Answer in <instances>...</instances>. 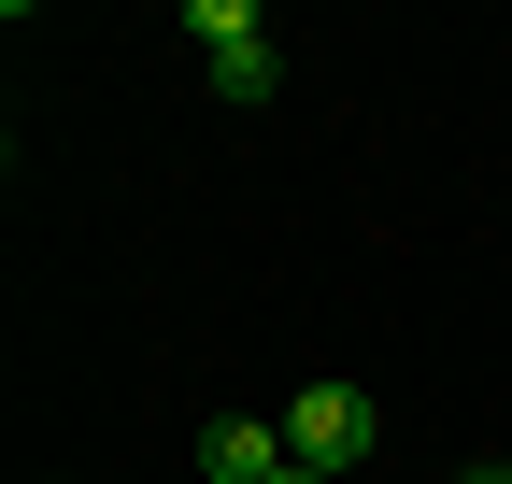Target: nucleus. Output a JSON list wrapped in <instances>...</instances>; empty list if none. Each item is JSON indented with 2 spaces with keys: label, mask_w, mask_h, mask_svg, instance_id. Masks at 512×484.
<instances>
[{
  "label": "nucleus",
  "mask_w": 512,
  "mask_h": 484,
  "mask_svg": "<svg viewBox=\"0 0 512 484\" xmlns=\"http://www.w3.org/2000/svg\"><path fill=\"white\" fill-rule=\"evenodd\" d=\"M271 86H285V57H271V43H242V57H214V100H271Z\"/></svg>",
  "instance_id": "20e7f679"
},
{
  "label": "nucleus",
  "mask_w": 512,
  "mask_h": 484,
  "mask_svg": "<svg viewBox=\"0 0 512 484\" xmlns=\"http://www.w3.org/2000/svg\"><path fill=\"white\" fill-rule=\"evenodd\" d=\"M470 484H512V470H470Z\"/></svg>",
  "instance_id": "423d86ee"
},
{
  "label": "nucleus",
  "mask_w": 512,
  "mask_h": 484,
  "mask_svg": "<svg viewBox=\"0 0 512 484\" xmlns=\"http://www.w3.org/2000/svg\"><path fill=\"white\" fill-rule=\"evenodd\" d=\"M271 484H328V470H299V456H285V470H271Z\"/></svg>",
  "instance_id": "39448f33"
},
{
  "label": "nucleus",
  "mask_w": 512,
  "mask_h": 484,
  "mask_svg": "<svg viewBox=\"0 0 512 484\" xmlns=\"http://www.w3.org/2000/svg\"><path fill=\"white\" fill-rule=\"evenodd\" d=\"M185 43H200V57H242V43H271V29H256V0H185Z\"/></svg>",
  "instance_id": "7ed1b4c3"
},
{
  "label": "nucleus",
  "mask_w": 512,
  "mask_h": 484,
  "mask_svg": "<svg viewBox=\"0 0 512 484\" xmlns=\"http://www.w3.org/2000/svg\"><path fill=\"white\" fill-rule=\"evenodd\" d=\"M285 470V413H214L200 428V484H271Z\"/></svg>",
  "instance_id": "f03ea898"
},
{
  "label": "nucleus",
  "mask_w": 512,
  "mask_h": 484,
  "mask_svg": "<svg viewBox=\"0 0 512 484\" xmlns=\"http://www.w3.org/2000/svg\"><path fill=\"white\" fill-rule=\"evenodd\" d=\"M285 456L342 484V470L370 456V399H356V385H299V399H285Z\"/></svg>",
  "instance_id": "f257e3e1"
}]
</instances>
